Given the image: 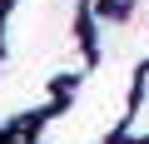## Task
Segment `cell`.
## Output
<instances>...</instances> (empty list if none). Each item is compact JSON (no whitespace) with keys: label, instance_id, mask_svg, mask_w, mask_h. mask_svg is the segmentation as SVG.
Returning a JSON list of instances; mask_svg holds the SVG:
<instances>
[{"label":"cell","instance_id":"6da1fadb","mask_svg":"<svg viewBox=\"0 0 149 144\" xmlns=\"http://www.w3.org/2000/svg\"><path fill=\"white\" fill-rule=\"evenodd\" d=\"M124 139H129V144H144V139H149V70L139 75V90H134V114H129V124H124Z\"/></svg>","mask_w":149,"mask_h":144}]
</instances>
